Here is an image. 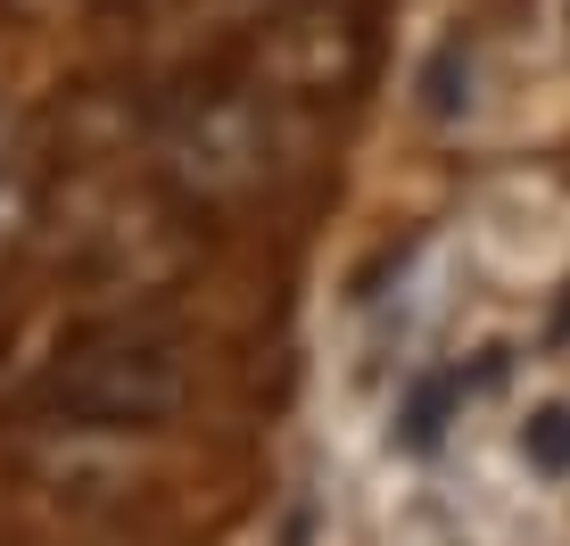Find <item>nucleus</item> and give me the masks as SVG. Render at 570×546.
I'll list each match as a JSON object with an SVG mask.
<instances>
[{
    "mask_svg": "<svg viewBox=\"0 0 570 546\" xmlns=\"http://www.w3.org/2000/svg\"><path fill=\"white\" fill-rule=\"evenodd\" d=\"M529 456H538L546 464V472H562V464H570V406H554V415H538V422H529Z\"/></svg>",
    "mask_w": 570,
    "mask_h": 546,
    "instance_id": "nucleus-2",
    "label": "nucleus"
},
{
    "mask_svg": "<svg viewBox=\"0 0 570 546\" xmlns=\"http://www.w3.org/2000/svg\"><path fill=\"white\" fill-rule=\"evenodd\" d=\"M183 398V357L166 340H100L75 364H58V406L100 422H149Z\"/></svg>",
    "mask_w": 570,
    "mask_h": 546,
    "instance_id": "nucleus-1",
    "label": "nucleus"
}]
</instances>
